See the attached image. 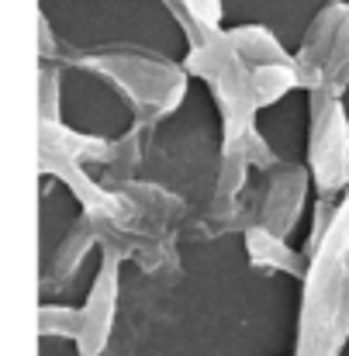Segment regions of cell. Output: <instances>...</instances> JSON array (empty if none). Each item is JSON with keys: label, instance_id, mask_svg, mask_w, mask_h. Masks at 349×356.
Returning a JSON list of instances; mask_svg holds the SVG:
<instances>
[{"label": "cell", "instance_id": "6da1fadb", "mask_svg": "<svg viewBox=\"0 0 349 356\" xmlns=\"http://www.w3.org/2000/svg\"><path fill=\"white\" fill-rule=\"evenodd\" d=\"M349 336V194L322 245L311 252L305 305L298 325V356H336Z\"/></svg>", "mask_w": 349, "mask_h": 356}, {"label": "cell", "instance_id": "7a4b0ae2", "mask_svg": "<svg viewBox=\"0 0 349 356\" xmlns=\"http://www.w3.org/2000/svg\"><path fill=\"white\" fill-rule=\"evenodd\" d=\"M184 70L204 80L211 97L218 101L222 131H225L222 152H245L249 138L256 135L252 118L259 111L256 87H252V66L232 49L225 31H208L190 42Z\"/></svg>", "mask_w": 349, "mask_h": 356}, {"label": "cell", "instance_id": "3957f363", "mask_svg": "<svg viewBox=\"0 0 349 356\" xmlns=\"http://www.w3.org/2000/svg\"><path fill=\"white\" fill-rule=\"evenodd\" d=\"M76 63L83 70L104 76L108 83H115L138 111H149L152 118L170 115L187 94L190 73L184 66L156 59L149 52H90Z\"/></svg>", "mask_w": 349, "mask_h": 356}, {"label": "cell", "instance_id": "277c9868", "mask_svg": "<svg viewBox=\"0 0 349 356\" xmlns=\"http://www.w3.org/2000/svg\"><path fill=\"white\" fill-rule=\"evenodd\" d=\"M311 177L318 191L329 197L349 187V121L339 97H329L322 90H311Z\"/></svg>", "mask_w": 349, "mask_h": 356}, {"label": "cell", "instance_id": "5b68a950", "mask_svg": "<svg viewBox=\"0 0 349 356\" xmlns=\"http://www.w3.org/2000/svg\"><path fill=\"white\" fill-rule=\"evenodd\" d=\"M117 263H121V252H115V249L104 252L97 280H94L87 305H83V329H80V339H76L80 356H101L108 339H111L117 312Z\"/></svg>", "mask_w": 349, "mask_h": 356}, {"label": "cell", "instance_id": "8992f818", "mask_svg": "<svg viewBox=\"0 0 349 356\" xmlns=\"http://www.w3.org/2000/svg\"><path fill=\"white\" fill-rule=\"evenodd\" d=\"M349 24V0H332L318 10V17L311 21L305 42H301V52L294 56L298 59V70H301V80L308 90H318L322 80H325V70L343 42V31Z\"/></svg>", "mask_w": 349, "mask_h": 356}, {"label": "cell", "instance_id": "52a82bcc", "mask_svg": "<svg viewBox=\"0 0 349 356\" xmlns=\"http://www.w3.org/2000/svg\"><path fill=\"white\" fill-rule=\"evenodd\" d=\"M305 194H308V173L301 166H277L263 194L259 225L277 236H287L305 208Z\"/></svg>", "mask_w": 349, "mask_h": 356}, {"label": "cell", "instance_id": "ba28073f", "mask_svg": "<svg viewBox=\"0 0 349 356\" xmlns=\"http://www.w3.org/2000/svg\"><path fill=\"white\" fill-rule=\"evenodd\" d=\"M245 252H249V263L259 266V270L291 273V277H298V280L308 277L305 256H298V252L284 242V236H277V232H270V229H263V225H252V229L245 232Z\"/></svg>", "mask_w": 349, "mask_h": 356}, {"label": "cell", "instance_id": "9c48e42d", "mask_svg": "<svg viewBox=\"0 0 349 356\" xmlns=\"http://www.w3.org/2000/svg\"><path fill=\"white\" fill-rule=\"evenodd\" d=\"M232 49L256 70V66H277V63H294V56L284 52V45L277 42L273 31H266L263 24H238L225 31Z\"/></svg>", "mask_w": 349, "mask_h": 356}, {"label": "cell", "instance_id": "30bf717a", "mask_svg": "<svg viewBox=\"0 0 349 356\" xmlns=\"http://www.w3.org/2000/svg\"><path fill=\"white\" fill-rule=\"evenodd\" d=\"M252 87H256L259 108H266V104L287 97L291 90L305 87L301 70H298V59H294V63H277V66H256V70H252Z\"/></svg>", "mask_w": 349, "mask_h": 356}, {"label": "cell", "instance_id": "8fae6325", "mask_svg": "<svg viewBox=\"0 0 349 356\" xmlns=\"http://www.w3.org/2000/svg\"><path fill=\"white\" fill-rule=\"evenodd\" d=\"M83 329V312L80 308H66V305H42L38 308V332L42 336H66V339H80Z\"/></svg>", "mask_w": 349, "mask_h": 356}, {"label": "cell", "instance_id": "7c38bea8", "mask_svg": "<svg viewBox=\"0 0 349 356\" xmlns=\"http://www.w3.org/2000/svg\"><path fill=\"white\" fill-rule=\"evenodd\" d=\"M94 238H97V232L90 229V222L76 225V229L66 236V242H63L59 252H56V277H59V280H66V277L83 263V256H87V249L94 245Z\"/></svg>", "mask_w": 349, "mask_h": 356}, {"label": "cell", "instance_id": "4fadbf2b", "mask_svg": "<svg viewBox=\"0 0 349 356\" xmlns=\"http://www.w3.org/2000/svg\"><path fill=\"white\" fill-rule=\"evenodd\" d=\"M349 83V24L346 31H343V42H339V49H336V56H332V63H329V70H325V80H322V94H329V97H339L343 90H346Z\"/></svg>", "mask_w": 349, "mask_h": 356}, {"label": "cell", "instance_id": "5bb4252c", "mask_svg": "<svg viewBox=\"0 0 349 356\" xmlns=\"http://www.w3.org/2000/svg\"><path fill=\"white\" fill-rule=\"evenodd\" d=\"M38 104H42V121H59V73L56 70H42V83H38Z\"/></svg>", "mask_w": 349, "mask_h": 356}, {"label": "cell", "instance_id": "9a60e30c", "mask_svg": "<svg viewBox=\"0 0 349 356\" xmlns=\"http://www.w3.org/2000/svg\"><path fill=\"white\" fill-rule=\"evenodd\" d=\"M38 35H42V42H38V52H42V59H49V56L56 52V38L49 35V24H45V17H38Z\"/></svg>", "mask_w": 349, "mask_h": 356}]
</instances>
